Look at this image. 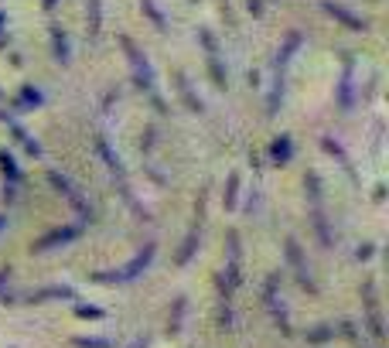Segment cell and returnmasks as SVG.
<instances>
[{"label":"cell","instance_id":"cell-2","mask_svg":"<svg viewBox=\"0 0 389 348\" xmlns=\"http://www.w3.org/2000/svg\"><path fill=\"white\" fill-rule=\"evenodd\" d=\"M246 3H249V10H253V14H260V0H246Z\"/></svg>","mask_w":389,"mask_h":348},{"label":"cell","instance_id":"cell-1","mask_svg":"<svg viewBox=\"0 0 389 348\" xmlns=\"http://www.w3.org/2000/svg\"><path fill=\"white\" fill-rule=\"evenodd\" d=\"M55 55H58L62 65L69 62V41H65V31H55Z\"/></svg>","mask_w":389,"mask_h":348},{"label":"cell","instance_id":"cell-3","mask_svg":"<svg viewBox=\"0 0 389 348\" xmlns=\"http://www.w3.org/2000/svg\"><path fill=\"white\" fill-rule=\"evenodd\" d=\"M45 10H55V0H45Z\"/></svg>","mask_w":389,"mask_h":348}]
</instances>
